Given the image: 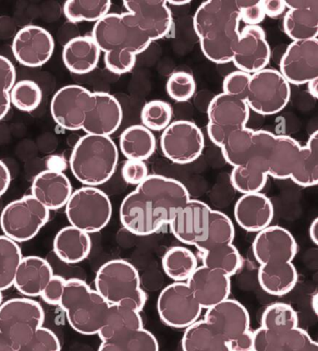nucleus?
Listing matches in <instances>:
<instances>
[{
	"instance_id": "1a4fd4ad",
	"label": "nucleus",
	"mask_w": 318,
	"mask_h": 351,
	"mask_svg": "<svg viewBox=\"0 0 318 351\" xmlns=\"http://www.w3.org/2000/svg\"><path fill=\"white\" fill-rule=\"evenodd\" d=\"M50 210L32 195H25L5 206L0 216L4 236L16 243L29 241L48 223Z\"/></svg>"
},
{
	"instance_id": "9d476101",
	"label": "nucleus",
	"mask_w": 318,
	"mask_h": 351,
	"mask_svg": "<svg viewBox=\"0 0 318 351\" xmlns=\"http://www.w3.org/2000/svg\"><path fill=\"white\" fill-rule=\"evenodd\" d=\"M291 84L276 69H265L252 75L245 103L263 116L282 112L291 100Z\"/></svg>"
},
{
	"instance_id": "b1692460",
	"label": "nucleus",
	"mask_w": 318,
	"mask_h": 351,
	"mask_svg": "<svg viewBox=\"0 0 318 351\" xmlns=\"http://www.w3.org/2000/svg\"><path fill=\"white\" fill-rule=\"evenodd\" d=\"M286 12L284 31L293 41L317 40L318 37L317 0H285Z\"/></svg>"
},
{
	"instance_id": "6ab92c4d",
	"label": "nucleus",
	"mask_w": 318,
	"mask_h": 351,
	"mask_svg": "<svg viewBox=\"0 0 318 351\" xmlns=\"http://www.w3.org/2000/svg\"><path fill=\"white\" fill-rule=\"evenodd\" d=\"M53 51V36L38 25H27L18 31L12 43L15 59L27 68L43 66L50 60Z\"/></svg>"
},
{
	"instance_id": "aec40b11",
	"label": "nucleus",
	"mask_w": 318,
	"mask_h": 351,
	"mask_svg": "<svg viewBox=\"0 0 318 351\" xmlns=\"http://www.w3.org/2000/svg\"><path fill=\"white\" fill-rule=\"evenodd\" d=\"M252 247L260 265L291 263L298 249L291 232L278 226H269L258 233Z\"/></svg>"
},
{
	"instance_id": "393cba45",
	"label": "nucleus",
	"mask_w": 318,
	"mask_h": 351,
	"mask_svg": "<svg viewBox=\"0 0 318 351\" xmlns=\"http://www.w3.org/2000/svg\"><path fill=\"white\" fill-rule=\"evenodd\" d=\"M275 208L267 196L261 193L243 195L234 206L238 226L247 232L260 233L271 226Z\"/></svg>"
},
{
	"instance_id": "c85d7f7f",
	"label": "nucleus",
	"mask_w": 318,
	"mask_h": 351,
	"mask_svg": "<svg viewBox=\"0 0 318 351\" xmlns=\"http://www.w3.org/2000/svg\"><path fill=\"white\" fill-rule=\"evenodd\" d=\"M101 51L92 37L84 36L71 38L64 45L63 60L72 73H90L99 63Z\"/></svg>"
},
{
	"instance_id": "ea45409f",
	"label": "nucleus",
	"mask_w": 318,
	"mask_h": 351,
	"mask_svg": "<svg viewBox=\"0 0 318 351\" xmlns=\"http://www.w3.org/2000/svg\"><path fill=\"white\" fill-rule=\"evenodd\" d=\"M254 130L245 128L232 132L221 146L225 161L232 167L244 166L252 154V136Z\"/></svg>"
},
{
	"instance_id": "c756f323",
	"label": "nucleus",
	"mask_w": 318,
	"mask_h": 351,
	"mask_svg": "<svg viewBox=\"0 0 318 351\" xmlns=\"http://www.w3.org/2000/svg\"><path fill=\"white\" fill-rule=\"evenodd\" d=\"M90 250V234L73 226L64 227L54 237L53 252L62 262L81 263L89 256Z\"/></svg>"
},
{
	"instance_id": "bf43d9fd",
	"label": "nucleus",
	"mask_w": 318,
	"mask_h": 351,
	"mask_svg": "<svg viewBox=\"0 0 318 351\" xmlns=\"http://www.w3.org/2000/svg\"><path fill=\"white\" fill-rule=\"evenodd\" d=\"M49 170H54V171L63 172V167L66 166V162L59 156H51L47 160Z\"/></svg>"
},
{
	"instance_id": "f8f14e48",
	"label": "nucleus",
	"mask_w": 318,
	"mask_h": 351,
	"mask_svg": "<svg viewBox=\"0 0 318 351\" xmlns=\"http://www.w3.org/2000/svg\"><path fill=\"white\" fill-rule=\"evenodd\" d=\"M208 115L209 138L221 148L230 134L247 128L250 110L244 100L221 93L211 100Z\"/></svg>"
},
{
	"instance_id": "4d7b16f0",
	"label": "nucleus",
	"mask_w": 318,
	"mask_h": 351,
	"mask_svg": "<svg viewBox=\"0 0 318 351\" xmlns=\"http://www.w3.org/2000/svg\"><path fill=\"white\" fill-rule=\"evenodd\" d=\"M265 17L276 18L284 14L286 7L285 0H260Z\"/></svg>"
},
{
	"instance_id": "f704fd0d",
	"label": "nucleus",
	"mask_w": 318,
	"mask_h": 351,
	"mask_svg": "<svg viewBox=\"0 0 318 351\" xmlns=\"http://www.w3.org/2000/svg\"><path fill=\"white\" fill-rule=\"evenodd\" d=\"M143 328V319L140 312L121 306H110L104 324L101 328L98 337L102 341L126 334L138 331Z\"/></svg>"
},
{
	"instance_id": "a18cd8bd",
	"label": "nucleus",
	"mask_w": 318,
	"mask_h": 351,
	"mask_svg": "<svg viewBox=\"0 0 318 351\" xmlns=\"http://www.w3.org/2000/svg\"><path fill=\"white\" fill-rule=\"evenodd\" d=\"M297 312L288 304L276 303L266 307L261 316V327L266 331L283 332L298 327Z\"/></svg>"
},
{
	"instance_id": "20e7f679",
	"label": "nucleus",
	"mask_w": 318,
	"mask_h": 351,
	"mask_svg": "<svg viewBox=\"0 0 318 351\" xmlns=\"http://www.w3.org/2000/svg\"><path fill=\"white\" fill-rule=\"evenodd\" d=\"M59 306L66 313L74 331L95 335L104 324L110 304L85 281L69 278L66 281Z\"/></svg>"
},
{
	"instance_id": "f257e3e1",
	"label": "nucleus",
	"mask_w": 318,
	"mask_h": 351,
	"mask_svg": "<svg viewBox=\"0 0 318 351\" xmlns=\"http://www.w3.org/2000/svg\"><path fill=\"white\" fill-rule=\"evenodd\" d=\"M191 200L183 183L161 175H149L124 198L121 223L131 234L151 236L169 223L175 208Z\"/></svg>"
},
{
	"instance_id": "6e6552de",
	"label": "nucleus",
	"mask_w": 318,
	"mask_h": 351,
	"mask_svg": "<svg viewBox=\"0 0 318 351\" xmlns=\"http://www.w3.org/2000/svg\"><path fill=\"white\" fill-rule=\"evenodd\" d=\"M67 221L87 234L105 228L112 216V204L107 193L97 187L80 188L72 193L66 205Z\"/></svg>"
},
{
	"instance_id": "de8ad7c7",
	"label": "nucleus",
	"mask_w": 318,
	"mask_h": 351,
	"mask_svg": "<svg viewBox=\"0 0 318 351\" xmlns=\"http://www.w3.org/2000/svg\"><path fill=\"white\" fill-rule=\"evenodd\" d=\"M171 106L162 100H152L144 105L141 110L142 125L152 131H164L171 123Z\"/></svg>"
},
{
	"instance_id": "c03bdc74",
	"label": "nucleus",
	"mask_w": 318,
	"mask_h": 351,
	"mask_svg": "<svg viewBox=\"0 0 318 351\" xmlns=\"http://www.w3.org/2000/svg\"><path fill=\"white\" fill-rule=\"evenodd\" d=\"M19 245L9 237L0 236V291L14 286L15 273L22 260Z\"/></svg>"
},
{
	"instance_id": "cd10ccee",
	"label": "nucleus",
	"mask_w": 318,
	"mask_h": 351,
	"mask_svg": "<svg viewBox=\"0 0 318 351\" xmlns=\"http://www.w3.org/2000/svg\"><path fill=\"white\" fill-rule=\"evenodd\" d=\"M53 275V267L44 258L23 257L15 273L14 286L23 295L38 298Z\"/></svg>"
},
{
	"instance_id": "f03ea898",
	"label": "nucleus",
	"mask_w": 318,
	"mask_h": 351,
	"mask_svg": "<svg viewBox=\"0 0 318 351\" xmlns=\"http://www.w3.org/2000/svg\"><path fill=\"white\" fill-rule=\"evenodd\" d=\"M240 10L234 0H208L193 16V27L201 51L216 64L232 62V51L240 37Z\"/></svg>"
},
{
	"instance_id": "4c0bfd02",
	"label": "nucleus",
	"mask_w": 318,
	"mask_h": 351,
	"mask_svg": "<svg viewBox=\"0 0 318 351\" xmlns=\"http://www.w3.org/2000/svg\"><path fill=\"white\" fill-rule=\"evenodd\" d=\"M162 267L175 282H187L198 267V260L188 247H173L162 258Z\"/></svg>"
},
{
	"instance_id": "603ef678",
	"label": "nucleus",
	"mask_w": 318,
	"mask_h": 351,
	"mask_svg": "<svg viewBox=\"0 0 318 351\" xmlns=\"http://www.w3.org/2000/svg\"><path fill=\"white\" fill-rule=\"evenodd\" d=\"M250 78L252 75L241 71H234L227 75L223 81L224 94L245 101Z\"/></svg>"
},
{
	"instance_id": "79ce46f5",
	"label": "nucleus",
	"mask_w": 318,
	"mask_h": 351,
	"mask_svg": "<svg viewBox=\"0 0 318 351\" xmlns=\"http://www.w3.org/2000/svg\"><path fill=\"white\" fill-rule=\"evenodd\" d=\"M204 267L221 271L232 277L242 267V257L239 250L232 244L213 247L201 252Z\"/></svg>"
},
{
	"instance_id": "5701e85b",
	"label": "nucleus",
	"mask_w": 318,
	"mask_h": 351,
	"mask_svg": "<svg viewBox=\"0 0 318 351\" xmlns=\"http://www.w3.org/2000/svg\"><path fill=\"white\" fill-rule=\"evenodd\" d=\"M186 283L203 309L221 304L231 294V277L204 265L196 268Z\"/></svg>"
},
{
	"instance_id": "412c9836",
	"label": "nucleus",
	"mask_w": 318,
	"mask_h": 351,
	"mask_svg": "<svg viewBox=\"0 0 318 351\" xmlns=\"http://www.w3.org/2000/svg\"><path fill=\"white\" fill-rule=\"evenodd\" d=\"M123 108L117 98L104 92H92L82 130L86 135L110 136L123 122Z\"/></svg>"
},
{
	"instance_id": "8fccbe9b",
	"label": "nucleus",
	"mask_w": 318,
	"mask_h": 351,
	"mask_svg": "<svg viewBox=\"0 0 318 351\" xmlns=\"http://www.w3.org/2000/svg\"><path fill=\"white\" fill-rule=\"evenodd\" d=\"M16 82V69L5 56H0V121L10 108V93Z\"/></svg>"
},
{
	"instance_id": "338daca9",
	"label": "nucleus",
	"mask_w": 318,
	"mask_h": 351,
	"mask_svg": "<svg viewBox=\"0 0 318 351\" xmlns=\"http://www.w3.org/2000/svg\"><path fill=\"white\" fill-rule=\"evenodd\" d=\"M2 300H3V298H2V293L0 291V306H1Z\"/></svg>"
},
{
	"instance_id": "7ed1b4c3",
	"label": "nucleus",
	"mask_w": 318,
	"mask_h": 351,
	"mask_svg": "<svg viewBox=\"0 0 318 351\" xmlns=\"http://www.w3.org/2000/svg\"><path fill=\"white\" fill-rule=\"evenodd\" d=\"M118 161V148L110 136L86 135L77 141L69 164L77 180L97 187L112 178Z\"/></svg>"
},
{
	"instance_id": "58836bf2",
	"label": "nucleus",
	"mask_w": 318,
	"mask_h": 351,
	"mask_svg": "<svg viewBox=\"0 0 318 351\" xmlns=\"http://www.w3.org/2000/svg\"><path fill=\"white\" fill-rule=\"evenodd\" d=\"M98 351H159V344L152 332L142 328L102 341Z\"/></svg>"
},
{
	"instance_id": "473e14b6",
	"label": "nucleus",
	"mask_w": 318,
	"mask_h": 351,
	"mask_svg": "<svg viewBox=\"0 0 318 351\" xmlns=\"http://www.w3.org/2000/svg\"><path fill=\"white\" fill-rule=\"evenodd\" d=\"M268 176V160L254 156L244 166L234 167L231 182L234 189L243 195L257 193L265 187Z\"/></svg>"
},
{
	"instance_id": "052dcab7",
	"label": "nucleus",
	"mask_w": 318,
	"mask_h": 351,
	"mask_svg": "<svg viewBox=\"0 0 318 351\" xmlns=\"http://www.w3.org/2000/svg\"><path fill=\"white\" fill-rule=\"evenodd\" d=\"M0 351H16V347L14 343L1 332H0Z\"/></svg>"
},
{
	"instance_id": "c9c22d12",
	"label": "nucleus",
	"mask_w": 318,
	"mask_h": 351,
	"mask_svg": "<svg viewBox=\"0 0 318 351\" xmlns=\"http://www.w3.org/2000/svg\"><path fill=\"white\" fill-rule=\"evenodd\" d=\"M183 351H231L226 341L204 321H198L185 330Z\"/></svg>"
},
{
	"instance_id": "dca6fc26",
	"label": "nucleus",
	"mask_w": 318,
	"mask_h": 351,
	"mask_svg": "<svg viewBox=\"0 0 318 351\" xmlns=\"http://www.w3.org/2000/svg\"><path fill=\"white\" fill-rule=\"evenodd\" d=\"M279 72L289 84H306L318 79V38L292 41L281 59Z\"/></svg>"
},
{
	"instance_id": "69168bd1",
	"label": "nucleus",
	"mask_w": 318,
	"mask_h": 351,
	"mask_svg": "<svg viewBox=\"0 0 318 351\" xmlns=\"http://www.w3.org/2000/svg\"><path fill=\"white\" fill-rule=\"evenodd\" d=\"M311 304L313 309H314L315 313L317 314V294H315L314 298H313Z\"/></svg>"
},
{
	"instance_id": "09e8293b",
	"label": "nucleus",
	"mask_w": 318,
	"mask_h": 351,
	"mask_svg": "<svg viewBox=\"0 0 318 351\" xmlns=\"http://www.w3.org/2000/svg\"><path fill=\"white\" fill-rule=\"evenodd\" d=\"M195 80L193 75L188 72H175L167 82L168 95L177 102L188 101L195 95Z\"/></svg>"
},
{
	"instance_id": "2eb2a0df",
	"label": "nucleus",
	"mask_w": 318,
	"mask_h": 351,
	"mask_svg": "<svg viewBox=\"0 0 318 351\" xmlns=\"http://www.w3.org/2000/svg\"><path fill=\"white\" fill-rule=\"evenodd\" d=\"M211 208L199 200H190L175 208L168 226L181 243L196 246L208 236Z\"/></svg>"
},
{
	"instance_id": "0eeeda50",
	"label": "nucleus",
	"mask_w": 318,
	"mask_h": 351,
	"mask_svg": "<svg viewBox=\"0 0 318 351\" xmlns=\"http://www.w3.org/2000/svg\"><path fill=\"white\" fill-rule=\"evenodd\" d=\"M204 321L223 338L231 351H253L249 314L240 302L227 299L206 309Z\"/></svg>"
},
{
	"instance_id": "bb28decb",
	"label": "nucleus",
	"mask_w": 318,
	"mask_h": 351,
	"mask_svg": "<svg viewBox=\"0 0 318 351\" xmlns=\"http://www.w3.org/2000/svg\"><path fill=\"white\" fill-rule=\"evenodd\" d=\"M253 351H318V344L299 327L283 332L260 328L253 332Z\"/></svg>"
},
{
	"instance_id": "ddd939ff",
	"label": "nucleus",
	"mask_w": 318,
	"mask_h": 351,
	"mask_svg": "<svg viewBox=\"0 0 318 351\" xmlns=\"http://www.w3.org/2000/svg\"><path fill=\"white\" fill-rule=\"evenodd\" d=\"M157 309L162 322L175 329H187L195 324L203 311L186 282L165 287L158 298Z\"/></svg>"
},
{
	"instance_id": "2f4dec72",
	"label": "nucleus",
	"mask_w": 318,
	"mask_h": 351,
	"mask_svg": "<svg viewBox=\"0 0 318 351\" xmlns=\"http://www.w3.org/2000/svg\"><path fill=\"white\" fill-rule=\"evenodd\" d=\"M258 283L266 293L283 296L291 293L298 282V273L293 263L260 265L258 274Z\"/></svg>"
},
{
	"instance_id": "a19ab883",
	"label": "nucleus",
	"mask_w": 318,
	"mask_h": 351,
	"mask_svg": "<svg viewBox=\"0 0 318 351\" xmlns=\"http://www.w3.org/2000/svg\"><path fill=\"white\" fill-rule=\"evenodd\" d=\"M234 236L235 230L232 219L221 211L212 210L209 217L208 236L195 247L201 254L213 247L232 244Z\"/></svg>"
},
{
	"instance_id": "7c9ffc66",
	"label": "nucleus",
	"mask_w": 318,
	"mask_h": 351,
	"mask_svg": "<svg viewBox=\"0 0 318 351\" xmlns=\"http://www.w3.org/2000/svg\"><path fill=\"white\" fill-rule=\"evenodd\" d=\"M302 146L289 136H276L270 156L269 176L276 180L291 179L298 162Z\"/></svg>"
},
{
	"instance_id": "37998d69",
	"label": "nucleus",
	"mask_w": 318,
	"mask_h": 351,
	"mask_svg": "<svg viewBox=\"0 0 318 351\" xmlns=\"http://www.w3.org/2000/svg\"><path fill=\"white\" fill-rule=\"evenodd\" d=\"M111 7L110 0H69L64 5V14L71 23L95 22L108 14Z\"/></svg>"
},
{
	"instance_id": "680f3d73",
	"label": "nucleus",
	"mask_w": 318,
	"mask_h": 351,
	"mask_svg": "<svg viewBox=\"0 0 318 351\" xmlns=\"http://www.w3.org/2000/svg\"><path fill=\"white\" fill-rule=\"evenodd\" d=\"M310 237L315 245L318 244V219L315 218L309 229Z\"/></svg>"
},
{
	"instance_id": "4be33fe9",
	"label": "nucleus",
	"mask_w": 318,
	"mask_h": 351,
	"mask_svg": "<svg viewBox=\"0 0 318 351\" xmlns=\"http://www.w3.org/2000/svg\"><path fill=\"white\" fill-rule=\"evenodd\" d=\"M123 6L134 22L151 41L162 40L169 34L173 25L171 10L165 0L123 1Z\"/></svg>"
},
{
	"instance_id": "13d9d810",
	"label": "nucleus",
	"mask_w": 318,
	"mask_h": 351,
	"mask_svg": "<svg viewBox=\"0 0 318 351\" xmlns=\"http://www.w3.org/2000/svg\"><path fill=\"white\" fill-rule=\"evenodd\" d=\"M10 180L12 177H10L9 167L0 160V196L3 195L9 189Z\"/></svg>"
},
{
	"instance_id": "3c124183",
	"label": "nucleus",
	"mask_w": 318,
	"mask_h": 351,
	"mask_svg": "<svg viewBox=\"0 0 318 351\" xmlns=\"http://www.w3.org/2000/svg\"><path fill=\"white\" fill-rule=\"evenodd\" d=\"M16 351H61V345L58 335L42 326L27 343L18 347Z\"/></svg>"
},
{
	"instance_id": "864d4df0",
	"label": "nucleus",
	"mask_w": 318,
	"mask_h": 351,
	"mask_svg": "<svg viewBox=\"0 0 318 351\" xmlns=\"http://www.w3.org/2000/svg\"><path fill=\"white\" fill-rule=\"evenodd\" d=\"M240 10L241 21L247 25V27H258L265 20V14L261 7L260 1L258 0H245V1H236Z\"/></svg>"
},
{
	"instance_id": "423d86ee",
	"label": "nucleus",
	"mask_w": 318,
	"mask_h": 351,
	"mask_svg": "<svg viewBox=\"0 0 318 351\" xmlns=\"http://www.w3.org/2000/svg\"><path fill=\"white\" fill-rule=\"evenodd\" d=\"M92 38L105 54L132 53L138 56L152 43L129 12L108 14L97 21Z\"/></svg>"
},
{
	"instance_id": "9b49d317",
	"label": "nucleus",
	"mask_w": 318,
	"mask_h": 351,
	"mask_svg": "<svg viewBox=\"0 0 318 351\" xmlns=\"http://www.w3.org/2000/svg\"><path fill=\"white\" fill-rule=\"evenodd\" d=\"M44 319L42 306L31 298L10 299L0 306V332L16 348L42 327Z\"/></svg>"
},
{
	"instance_id": "49530a36",
	"label": "nucleus",
	"mask_w": 318,
	"mask_h": 351,
	"mask_svg": "<svg viewBox=\"0 0 318 351\" xmlns=\"http://www.w3.org/2000/svg\"><path fill=\"white\" fill-rule=\"evenodd\" d=\"M10 104L21 112H31L37 110L42 101V91L35 82L23 80L15 82L10 93Z\"/></svg>"
},
{
	"instance_id": "e433bc0d",
	"label": "nucleus",
	"mask_w": 318,
	"mask_h": 351,
	"mask_svg": "<svg viewBox=\"0 0 318 351\" xmlns=\"http://www.w3.org/2000/svg\"><path fill=\"white\" fill-rule=\"evenodd\" d=\"M291 180L304 188L313 187L318 183V132L310 136L306 145L302 147L298 162Z\"/></svg>"
},
{
	"instance_id": "a211bd4d",
	"label": "nucleus",
	"mask_w": 318,
	"mask_h": 351,
	"mask_svg": "<svg viewBox=\"0 0 318 351\" xmlns=\"http://www.w3.org/2000/svg\"><path fill=\"white\" fill-rule=\"evenodd\" d=\"M271 59L265 30L258 27H245L232 51V62L238 71L250 75L265 69Z\"/></svg>"
},
{
	"instance_id": "6e6d98bb",
	"label": "nucleus",
	"mask_w": 318,
	"mask_h": 351,
	"mask_svg": "<svg viewBox=\"0 0 318 351\" xmlns=\"http://www.w3.org/2000/svg\"><path fill=\"white\" fill-rule=\"evenodd\" d=\"M66 281L61 276L53 275L47 285L43 289L40 298L45 303L51 304V306H59L62 295H63Z\"/></svg>"
},
{
	"instance_id": "a878e982",
	"label": "nucleus",
	"mask_w": 318,
	"mask_h": 351,
	"mask_svg": "<svg viewBox=\"0 0 318 351\" xmlns=\"http://www.w3.org/2000/svg\"><path fill=\"white\" fill-rule=\"evenodd\" d=\"M72 193L71 182L66 175L54 170L38 173L31 187V195L50 211L66 206Z\"/></svg>"
},
{
	"instance_id": "5fc2aeb1",
	"label": "nucleus",
	"mask_w": 318,
	"mask_h": 351,
	"mask_svg": "<svg viewBox=\"0 0 318 351\" xmlns=\"http://www.w3.org/2000/svg\"><path fill=\"white\" fill-rule=\"evenodd\" d=\"M124 182L131 185H139L149 177V167L144 161L127 160L121 169Z\"/></svg>"
},
{
	"instance_id": "4468645a",
	"label": "nucleus",
	"mask_w": 318,
	"mask_h": 351,
	"mask_svg": "<svg viewBox=\"0 0 318 351\" xmlns=\"http://www.w3.org/2000/svg\"><path fill=\"white\" fill-rule=\"evenodd\" d=\"M161 148L164 156L175 164H191L203 154V132L190 121H175L162 132Z\"/></svg>"
},
{
	"instance_id": "f3484780",
	"label": "nucleus",
	"mask_w": 318,
	"mask_h": 351,
	"mask_svg": "<svg viewBox=\"0 0 318 351\" xmlns=\"http://www.w3.org/2000/svg\"><path fill=\"white\" fill-rule=\"evenodd\" d=\"M90 95L92 92L81 85H66L61 88L51 102V113L54 122L66 130L82 129Z\"/></svg>"
},
{
	"instance_id": "72a5a7b5",
	"label": "nucleus",
	"mask_w": 318,
	"mask_h": 351,
	"mask_svg": "<svg viewBox=\"0 0 318 351\" xmlns=\"http://www.w3.org/2000/svg\"><path fill=\"white\" fill-rule=\"evenodd\" d=\"M120 148L128 160L145 162L154 154L156 139L154 133L145 126L132 125L121 134Z\"/></svg>"
},
{
	"instance_id": "0e129e2a",
	"label": "nucleus",
	"mask_w": 318,
	"mask_h": 351,
	"mask_svg": "<svg viewBox=\"0 0 318 351\" xmlns=\"http://www.w3.org/2000/svg\"><path fill=\"white\" fill-rule=\"evenodd\" d=\"M190 0H169L167 1L168 5H172V6H185V5L190 4Z\"/></svg>"
},
{
	"instance_id": "e2e57ef3",
	"label": "nucleus",
	"mask_w": 318,
	"mask_h": 351,
	"mask_svg": "<svg viewBox=\"0 0 318 351\" xmlns=\"http://www.w3.org/2000/svg\"><path fill=\"white\" fill-rule=\"evenodd\" d=\"M308 91L309 94L312 95L315 99H317L318 98V79L313 80V81L309 82L308 84Z\"/></svg>"
},
{
	"instance_id": "39448f33",
	"label": "nucleus",
	"mask_w": 318,
	"mask_h": 351,
	"mask_svg": "<svg viewBox=\"0 0 318 351\" xmlns=\"http://www.w3.org/2000/svg\"><path fill=\"white\" fill-rule=\"evenodd\" d=\"M95 291L110 306L128 307L141 312L147 295L141 288L138 269L125 260L108 261L98 269L95 280Z\"/></svg>"
}]
</instances>
